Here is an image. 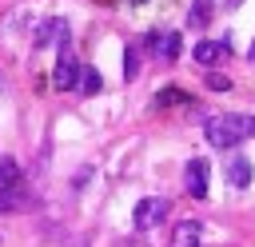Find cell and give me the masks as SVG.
Instances as JSON below:
<instances>
[{"instance_id":"cell-16","label":"cell","mask_w":255,"mask_h":247,"mask_svg":"<svg viewBox=\"0 0 255 247\" xmlns=\"http://www.w3.org/2000/svg\"><path fill=\"white\" fill-rule=\"evenodd\" d=\"M131 4H143V0H131Z\"/></svg>"},{"instance_id":"cell-10","label":"cell","mask_w":255,"mask_h":247,"mask_svg":"<svg viewBox=\"0 0 255 247\" xmlns=\"http://www.w3.org/2000/svg\"><path fill=\"white\" fill-rule=\"evenodd\" d=\"M227 179L235 183V187H247L251 183V163L239 155V159H231V167H227Z\"/></svg>"},{"instance_id":"cell-3","label":"cell","mask_w":255,"mask_h":247,"mask_svg":"<svg viewBox=\"0 0 255 247\" xmlns=\"http://www.w3.org/2000/svg\"><path fill=\"white\" fill-rule=\"evenodd\" d=\"M159 219H167V199H159V195H147V199H139V203H135V227H139V231L155 227Z\"/></svg>"},{"instance_id":"cell-12","label":"cell","mask_w":255,"mask_h":247,"mask_svg":"<svg viewBox=\"0 0 255 247\" xmlns=\"http://www.w3.org/2000/svg\"><path fill=\"white\" fill-rule=\"evenodd\" d=\"M187 20H191V28H203V24L211 20V0H195V4H191V16H187Z\"/></svg>"},{"instance_id":"cell-17","label":"cell","mask_w":255,"mask_h":247,"mask_svg":"<svg viewBox=\"0 0 255 247\" xmlns=\"http://www.w3.org/2000/svg\"><path fill=\"white\" fill-rule=\"evenodd\" d=\"M231 4H239V0H231Z\"/></svg>"},{"instance_id":"cell-1","label":"cell","mask_w":255,"mask_h":247,"mask_svg":"<svg viewBox=\"0 0 255 247\" xmlns=\"http://www.w3.org/2000/svg\"><path fill=\"white\" fill-rule=\"evenodd\" d=\"M207 131V143L211 147H235L243 139L255 135V116H243V112H223V116H211L203 124Z\"/></svg>"},{"instance_id":"cell-8","label":"cell","mask_w":255,"mask_h":247,"mask_svg":"<svg viewBox=\"0 0 255 247\" xmlns=\"http://www.w3.org/2000/svg\"><path fill=\"white\" fill-rule=\"evenodd\" d=\"M223 52H227V44H223V40H199L191 56H195L199 64H215V60H219Z\"/></svg>"},{"instance_id":"cell-2","label":"cell","mask_w":255,"mask_h":247,"mask_svg":"<svg viewBox=\"0 0 255 247\" xmlns=\"http://www.w3.org/2000/svg\"><path fill=\"white\" fill-rule=\"evenodd\" d=\"M28 203V195L20 191V163L16 159H0V211H20Z\"/></svg>"},{"instance_id":"cell-9","label":"cell","mask_w":255,"mask_h":247,"mask_svg":"<svg viewBox=\"0 0 255 247\" xmlns=\"http://www.w3.org/2000/svg\"><path fill=\"white\" fill-rule=\"evenodd\" d=\"M155 56L171 64V60L179 56V36H175V32H163V40H155Z\"/></svg>"},{"instance_id":"cell-5","label":"cell","mask_w":255,"mask_h":247,"mask_svg":"<svg viewBox=\"0 0 255 247\" xmlns=\"http://www.w3.org/2000/svg\"><path fill=\"white\" fill-rule=\"evenodd\" d=\"M36 44L48 48V44H68V24L64 20H44L36 28Z\"/></svg>"},{"instance_id":"cell-15","label":"cell","mask_w":255,"mask_h":247,"mask_svg":"<svg viewBox=\"0 0 255 247\" xmlns=\"http://www.w3.org/2000/svg\"><path fill=\"white\" fill-rule=\"evenodd\" d=\"M247 56H251V60H255V44H251V52H247Z\"/></svg>"},{"instance_id":"cell-14","label":"cell","mask_w":255,"mask_h":247,"mask_svg":"<svg viewBox=\"0 0 255 247\" xmlns=\"http://www.w3.org/2000/svg\"><path fill=\"white\" fill-rule=\"evenodd\" d=\"M207 88H211V92H227V88H231V80H227V76H215V72H211V76H207Z\"/></svg>"},{"instance_id":"cell-13","label":"cell","mask_w":255,"mask_h":247,"mask_svg":"<svg viewBox=\"0 0 255 247\" xmlns=\"http://www.w3.org/2000/svg\"><path fill=\"white\" fill-rule=\"evenodd\" d=\"M135 72H139V60H135V52H124V76L131 80Z\"/></svg>"},{"instance_id":"cell-11","label":"cell","mask_w":255,"mask_h":247,"mask_svg":"<svg viewBox=\"0 0 255 247\" xmlns=\"http://www.w3.org/2000/svg\"><path fill=\"white\" fill-rule=\"evenodd\" d=\"M76 88H80V92H88V96H96V92L104 88V80H100V72H96V68H80V80H76Z\"/></svg>"},{"instance_id":"cell-6","label":"cell","mask_w":255,"mask_h":247,"mask_svg":"<svg viewBox=\"0 0 255 247\" xmlns=\"http://www.w3.org/2000/svg\"><path fill=\"white\" fill-rule=\"evenodd\" d=\"M187 191H191L195 199L207 195V159H191V163H187Z\"/></svg>"},{"instance_id":"cell-4","label":"cell","mask_w":255,"mask_h":247,"mask_svg":"<svg viewBox=\"0 0 255 247\" xmlns=\"http://www.w3.org/2000/svg\"><path fill=\"white\" fill-rule=\"evenodd\" d=\"M76 80H80V64L64 52V56H60V64H56V72H52V84H56L60 92H68V88H76Z\"/></svg>"},{"instance_id":"cell-7","label":"cell","mask_w":255,"mask_h":247,"mask_svg":"<svg viewBox=\"0 0 255 247\" xmlns=\"http://www.w3.org/2000/svg\"><path fill=\"white\" fill-rule=\"evenodd\" d=\"M171 247H199V223L195 219H183L171 235Z\"/></svg>"}]
</instances>
